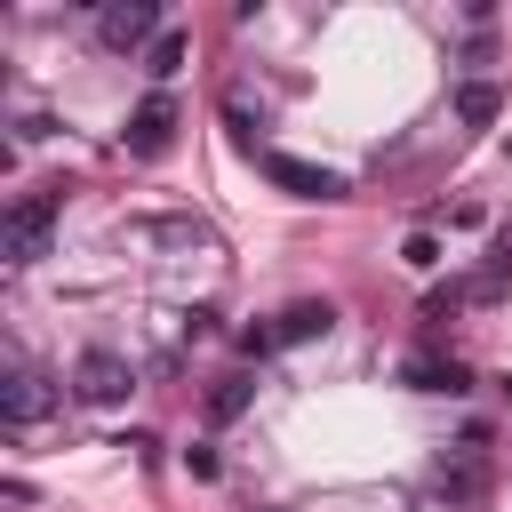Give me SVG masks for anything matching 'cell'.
<instances>
[{"instance_id":"cell-1","label":"cell","mask_w":512,"mask_h":512,"mask_svg":"<svg viewBox=\"0 0 512 512\" xmlns=\"http://www.w3.org/2000/svg\"><path fill=\"white\" fill-rule=\"evenodd\" d=\"M56 216H64V192H24V200L8 208V224H0V256H8V272H24V264L48 256Z\"/></svg>"},{"instance_id":"cell-2","label":"cell","mask_w":512,"mask_h":512,"mask_svg":"<svg viewBox=\"0 0 512 512\" xmlns=\"http://www.w3.org/2000/svg\"><path fill=\"white\" fill-rule=\"evenodd\" d=\"M136 392V368L112 352V344H88L80 360H72V400H88V408H120Z\"/></svg>"},{"instance_id":"cell-3","label":"cell","mask_w":512,"mask_h":512,"mask_svg":"<svg viewBox=\"0 0 512 512\" xmlns=\"http://www.w3.org/2000/svg\"><path fill=\"white\" fill-rule=\"evenodd\" d=\"M120 240H136V248H168V256H208V248H216V232H208L200 216H184V208H168V216H128Z\"/></svg>"},{"instance_id":"cell-4","label":"cell","mask_w":512,"mask_h":512,"mask_svg":"<svg viewBox=\"0 0 512 512\" xmlns=\"http://www.w3.org/2000/svg\"><path fill=\"white\" fill-rule=\"evenodd\" d=\"M56 400H64V392H56L32 360H8V376H0V416H8V432H32Z\"/></svg>"},{"instance_id":"cell-5","label":"cell","mask_w":512,"mask_h":512,"mask_svg":"<svg viewBox=\"0 0 512 512\" xmlns=\"http://www.w3.org/2000/svg\"><path fill=\"white\" fill-rule=\"evenodd\" d=\"M120 144H128V160H160V152L176 144V96H168V88H152V96L128 112Z\"/></svg>"},{"instance_id":"cell-6","label":"cell","mask_w":512,"mask_h":512,"mask_svg":"<svg viewBox=\"0 0 512 512\" xmlns=\"http://www.w3.org/2000/svg\"><path fill=\"white\" fill-rule=\"evenodd\" d=\"M256 168H264V184H280V192H296V200H336V192H344L336 168L296 160V152H256Z\"/></svg>"},{"instance_id":"cell-7","label":"cell","mask_w":512,"mask_h":512,"mask_svg":"<svg viewBox=\"0 0 512 512\" xmlns=\"http://www.w3.org/2000/svg\"><path fill=\"white\" fill-rule=\"evenodd\" d=\"M152 32H160V8H152V0H112V8L96 16V40L120 48V56H128L136 40H152Z\"/></svg>"},{"instance_id":"cell-8","label":"cell","mask_w":512,"mask_h":512,"mask_svg":"<svg viewBox=\"0 0 512 512\" xmlns=\"http://www.w3.org/2000/svg\"><path fill=\"white\" fill-rule=\"evenodd\" d=\"M400 384H408V392H472L464 360H440V352H408V360H400Z\"/></svg>"},{"instance_id":"cell-9","label":"cell","mask_w":512,"mask_h":512,"mask_svg":"<svg viewBox=\"0 0 512 512\" xmlns=\"http://www.w3.org/2000/svg\"><path fill=\"white\" fill-rule=\"evenodd\" d=\"M272 328H280V344H312V336H328V328H336V304L304 296V304H288V312H280Z\"/></svg>"},{"instance_id":"cell-10","label":"cell","mask_w":512,"mask_h":512,"mask_svg":"<svg viewBox=\"0 0 512 512\" xmlns=\"http://www.w3.org/2000/svg\"><path fill=\"white\" fill-rule=\"evenodd\" d=\"M248 400H256V368H232V376H216V384H208V424H232V416H248Z\"/></svg>"},{"instance_id":"cell-11","label":"cell","mask_w":512,"mask_h":512,"mask_svg":"<svg viewBox=\"0 0 512 512\" xmlns=\"http://www.w3.org/2000/svg\"><path fill=\"white\" fill-rule=\"evenodd\" d=\"M496 112H504V88H496V80H464V88H456V120H464V128H488Z\"/></svg>"},{"instance_id":"cell-12","label":"cell","mask_w":512,"mask_h":512,"mask_svg":"<svg viewBox=\"0 0 512 512\" xmlns=\"http://www.w3.org/2000/svg\"><path fill=\"white\" fill-rule=\"evenodd\" d=\"M432 488H440V504H480V496H488L480 464H440V480H432Z\"/></svg>"},{"instance_id":"cell-13","label":"cell","mask_w":512,"mask_h":512,"mask_svg":"<svg viewBox=\"0 0 512 512\" xmlns=\"http://www.w3.org/2000/svg\"><path fill=\"white\" fill-rule=\"evenodd\" d=\"M184 48H192L184 32H160V40H152V56H144V72H152V80H168V72L184 64Z\"/></svg>"},{"instance_id":"cell-14","label":"cell","mask_w":512,"mask_h":512,"mask_svg":"<svg viewBox=\"0 0 512 512\" xmlns=\"http://www.w3.org/2000/svg\"><path fill=\"white\" fill-rule=\"evenodd\" d=\"M464 304H472V280H448V288H432V296H424V320H456Z\"/></svg>"},{"instance_id":"cell-15","label":"cell","mask_w":512,"mask_h":512,"mask_svg":"<svg viewBox=\"0 0 512 512\" xmlns=\"http://www.w3.org/2000/svg\"><path fill=\"white\" fill-rule=\"evenodd\" d=\"M480 272H488L496 288L512 280V224H496V232H488V264H480Z\"/></svg>"},{"instance_id":"cell-16","label":"cell","mask_w":512,"mask_h":512,"mask_svg":"<svg viewBox=\"0 0 512 512\" xmlns=\"http://www.w3.org/2000/svg\"><path fill=\"white\" fill-rule=\"evenodd\" d=\"M240 352H248V360H272V352H280V328H264V320L240 328Z\"/></svg>"},{"instance_id":"cell-17","label":"cell","mask_w":512,"mask_h":512,"mask_svg":"<svg viewBox=\"0 0 512 512\" xmlns=\"http://www.w3.org/2000/svg\"><path fill=\"white\" fill-rule=\"evenodd\" d=\"M400 256H408L416 272H432V264H440V240H432V232H408V248H400Z\"/></svg>"},{"instance_id":"cell-18","label":"cell","mask_w":512,"mask_h":512,"mask_svg":"<svg viewBox=\"0 0 512 512\" xmlns=\"http://www.w3.org/2000/svg\"><path fill=\"white\" fill-rule=\"evenodd\" d=\"M184 472H192V480H216V448L192 440V448H184Z\"/></svg>"}]
</instances>
